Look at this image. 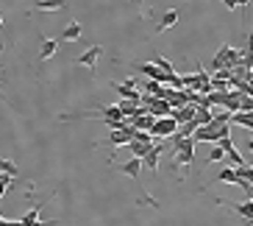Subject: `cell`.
I'll return each mask as SVG.
<instances>
[{
	"label": "cell",
	"instance_id": "cell-19",
	"mask_svg": "<svg viewBox=\"0 0 253 226\" xmlns=\"http://www.w3.org/2000/svg\"><path fill=\"white\" fill-rule=\"evenodd\" d=\"M234 212H237L239 218H245V221H253V201H251V198H248V201L237 204V207H234Z\"/></svg>",
	"mask_w": 253,
	"mask_h": 226
},
{
	"label": "cell",
	"instance_id": "cell-9",
	"mask_svg": "<svg viewBox=\"0 0 253 226\" xmlns=\"http://www.w3.org/2000/svg\"><path fill=\"white\" fill-rule=\"evenodd\" d=\"M162 151H164V145H153V148L142 157V168H148L150 173H156L159 170V157H162Z\"/></svg>",
	"mask_w": 253,
	"mask_h": 226
},
{
	"label": "cell",
	"instance_id": "cell-21",
	"mask_svg": "<svg viewBox=\"0 0 253 226\" xmlns=\"http://www.w3.org/2000/svg\"><path fill=\"white\" fill-rule=\"evenodd\" d=\"M220 159H225V151L220 148V145H217V143H211V151H209V154H206V162H209V165H211V162H220Z\"/></svg>",
	"mask_w": 253,
	"mask_h": 226
},
{
	"label": "cell",
	"instance_id": "cell-13",
	"mask_svg": "<svg viewBox=\"0 0 253 226\" xmlns=\"http://www.w3.org/2000/svg\"><path fill=\"white\" fill-rule=\"evenodd\" d=\"M59 39H45V42H42V48H39V59L42 61H47V59H53V56H56V51H59Z\"/></svg>",
	"mask_w": 253,
	"mask_h": 226
},
{
	"label": "cell",
	"instance_id": "cell-17",
	"mask_svg": "<svg viewBox=\"0 0 253 226\" xmlns=\"http://www.w3.org/2000/svg\"><path fill=\"white\" fill-rule=\"evenodd\" d=\"M228 123H237V126L253 128V112H231V120Z\"/></svg>",
	"mask_w": 253,
	"mask_h": 226
},
{
	"label": "cell",
	"instance_id": "cell-23",
	"mask_svg": "<svg viewBox=\"0 0 253 226\" xmlns=\"http://www.w3.org/2000/svg\"><path fill=\"white\" fill-rule=\"evenodd\" d=\"M0 173H6V176H17V165H11L8 159H0Z\"/></svg>",
	"mask_w": 253,
	"mask_h": 226
},
{
	"label": "cell",
	"instance_id": "cell-7",
	"mask_svg": "<svg viewBox=\"0 0 253 226\" xmlns=\"http://www.w3.org/2000/svg\"><path fill=\"white\" fill-rule=\"evenodd\" d=\"M103 56V48L100 45H92V48H86V51L78 56V64H84V67H89V70H95L97 67V59Z\"/></svg>",
	"mask_w": 253,
	"mask_h": 226
},
{
	"label": "cell",
	"instance_id": "cell-6",
	"mask_svg": "<svg viewBox=\"0 0 253 226\" xmlns=\"http://www.w3.org/2000/svg\"><path fill=\"white\" fill-rule=\"evenodd\" d=\"M192 75H195V92H198V95H206V92H211V73H206V70L198 64Z\"/></svg>",
	"mask_w": 253,
	"mask_h": 226
},
{
	"label": "cell",
	"instance_id": "cell-22",
	"mask_svg": "<svg viewBox=\"0 0 253 226\" xmlns=\"http://www.w3.org/2000/svg\"><path fill=\"white\" fill-rule=\"evenodd\" d=\"M39 210H42V207H34V210H28V212H25V215H23V218H20V221H23L25 226L37 224V221H39Z\"/></svg>",
	"mask_w": 253,
	"mask_h": 226
},
{
	"label": "cell",
	"instance_id": "cell-4",
	"mask_svg": "<svg viewBox=\"0 0 253 226\" xmlns=\"http://www.w3.org/2000/svg\"><path fill=\"white\" fill-rule=\"evenodd\" d=\"M109 87L117 92L120 98H128V101H139L142 98V92H139V87H136L134 78H126V81H112Z\"/></svg>",
	"mask_w": 253,
	"mask_h": 226
},
{
	"label": "cell",
	"instance_id": "cell-11",
	"mask_svg": "<svg viewBox=\"0 0 253 226\" xmlns=\"http://www.w3.org/2000/svg\"><path fill=\"white\" fill-rule=\"evenodd\" d=\"M120 170H123L126 176H131L134 181H139V176H142V159L139 157H131L128 162H123V165H120Z\"/></svg>",
	"mask_w": 253,
	"mask_h": 226
},
{
	"label": "cell",
	"instance_id": "cell-1",
	"mask_svg": "<svg viewBox=\"0 0 253 226\" xmlns=\"http://www.w3.org/2000/svg\"><path fill=\"white\" fill-rule=\"evenodd\" d=\"M195 140L192 137H184L175 148H172V170H184V176H186V170H189V165L195 162Z\"/></svg>",
	"mask_w": 253,
	"mask_h": 226
},
{
	"label": "cell",
	"instance_id": "cell-16",
	"mask_svg": "<svg viewBox=\"0 0 253 226\" xmlns=\"http://www.w3.org/2000/svg\"><path fill=\"white\" fill-rule=\"evenodd\" d=\"M34 6H37L39 11H47V14H53V11H61V8L67 6V0H37Z\"/></svg>",
	"mask_w": 253,
	"mask_h": 226
},
{
	"label": "cell",
	"instance_id": "cell-5",
	"mask_svg": "<svg viewBox=\"0 0 253 226\" xmlns=\"http://www.w3.org/2000/svg\"><path fill=\"white\" fill-rule=\"evenodd\" d=\"M175 128H178V123L172 120L170 114H164V117H156V120H153V126H150V134H153V140H156V137H170L172 131H175Z\"/></svg>",
	"mask_w": 253,
	"mask_h": 226
},
{
	"label": "cell",
	"instance_id": "cell-2",
	"mask_svg": "<svg viewBox=\"0 0 253 226\" xmlns=\"http://www.w3.org/2000/svg\"><path fill=\"white\" fill-rule=\"evenodd\" d=\"M239 59H242V51H237V48H231V45H220V51L211 59V70H231Z\"/></svg>",
	"mask_w": 253,
	"mask_h": 226
},
{
	"label": "cell",
	"instance_id": "cell-20",
	"mask_svg": "<svg viewBox=\"0 0 253 226\" xmlns=\"http://www.w3.org/2000/svg\"><path fill=\"white\" fill-rule=\"evenodd\" d=\"M217 181H223V184H237V187H239V179H237V170H234V168H225V170H220Z\"/></svg>",
	"mask_w": 253,
	"mask_h": 226
},
{
	"label": "cell",
	"instance_id": "cell-27",
	"mask_svg": "<svg viewBox=\"0 0 253 226\" xmlns=\"http://www.w3.org/2000/svg\"><path fill=\"white\" fill-rule=\"evenodd\" d=\"M0 73H3V70H0Z\"/></svg>",
	"mask_w": 253,
	"mask_h": 226
},
{
	"label": "cell",
	"instance_id": "cell-10",
	"mask_svg": "<svg viewBox=\"0 0 253 226\" xmlns=\"http://www.w3.org/2000/svg\"><path fill=\"white\" fill-rule=\"evenodd\" d=\"M153 120H156V117H153V114H150L148 109H145V106H142V112L131 117V126H134L136 131H150V126H153Z\"/></svg>",
	"mask_w": 253,
	"mask_h": 226
},
{
	"label": "cell",
	"instance_id": "cell-25",
	"mask_svg": "<svg viewBox=\"0 0 253 226\" xmlns=\"http://www.w3.org/2000/svg\"><path fill=\"white\" fill-rule=\"evenodd\" d=\"M0 28H3V14H0Z\"/></svg>",
	"mask_w": 253,
	"mask_h": 226
},
{
	"label": "cell",
	"instance_id": "cell-26",
	"mask_svg": "<svg viewBox=\"0 0 253 226\" xmlns=\"http://www.w3.org/2000/svg\"><path fill=\"white\" fill-rule=\"evenodd\" d=\"M248 226H253V221H248Z\"/></svg>",
	"mask_w": 253,
	"mask_h": 226
},
{
	"label": "cell",
	"instance_id": "cell-18",
	"mask_svg": "<svg viewBox=\"0 0 253 226\" xmlns=\"http://www.w3.org/2000/svg\"><path fill=\"white\" fill-rule=\"evenodd\" d=\"M142 90H145V95H153V98H162V95H164V84H159V81H153V78H148Z\"/></svg>",
	"mask_w": 253,
	"mask_h": 226
},
{
	"label": "cell",
	"instance_id": "cell-24",
	"mask_svg": "<svg viewBox=\"0 0 253 226\" xmlns=\"http://www.w3.org/2000/svg\"><path fill=\"white\" fill-rule=\"evenodd\" d=\"M248 196H251V201H253V187H251V190H248Z\"/></svg>",
	"mask_w": 253,
	"mask_h": 226
},
{
	"label": "cell",
	"instance_id": "cell-28",
	"mask_svg": "<svg viewBox=\"0 0 253 226\" xmlns=\"http://www.w3.org/2000/svg\"><path fill=\"white\" fill-rule=\"evenodd\" d=\"M134 3H136V0H134Z\"/></svg>",
	"mask_w": 253,
	"mask_h": 226
},
{
	"label": "cell",
	"instance_id": "cell-15",
	"mask_svg": "<svg viewBox=\"0 0 253 226\" xmlns=\"http://www.w3.org/2000/svg\"><path fill=\"white\" fill-rule=\"evenodd\" d=\"M192 123L195 126H206V123H211V109H209V106H195L192 109Z\"/></svg>",
	"mask_w": 253,
	"mask_h": 226
},
{
	"label": "cell",
	"instance_id": "cell-8",
	"mask_svg": "<svg viewBox=\"0 0 253 226\" xmlns=\"http://www.w3.org/2000/svg\"><path fill=\"white\" fill-rule=\"evenodd\" d=\"M136 70H139L142 75L153 78V81H159V84H167V75H164L162 70H159L156 61H142V64H136Z\"/></svg>",
	"mask_w": 253,
	"mask_h": 226
},
{
	"label": "cell",
	"instance_id": "cell-12",
	"mask_svg": "<svg viewBox=\"0 0 253 226\" xmlns=\"http://www.w3.org/2000/svg\"><path fill=\"white\" fill-rule=\"evenodd\" d=\"M81 34H84L81 23H70L67 28L61 31V39H59V42H78V39H81Z\"/></svg>",
	"mask_w": 253,
	"mask_h": 226
},
{
	"label": "cell",
	"instance_id": "cell-3",
	"mask_svg": "<svg viewBox=\"0 0 253 226\" xmlns=\"http://www.w3.org/2000/svg\"><path fill=\"white\" fill-rule=\"evenodd\" d=\"M153 134L150 131H134V137H131V143H128V148H131V157H145L150 148H153Z\"/></svg>",
	"mask_w": 253,
	"mask_h": 226
},
{
	"label": "cell",
	"instance_id": "cell-14",
	"mask_svg": "<svg viewBox=\"0 0 253 226\" xmlns=\"http://www.w3.org/2000/svg\"><path fill=\"white\" fill-rule=\"evenodd\" d=\"M175 23H178V11L175 8H167L162 14V20H159L156 31H167V28H175Z\"/></svg>",
	"mask_w": 253,
	"mask_h": 226
}]
</instances>
